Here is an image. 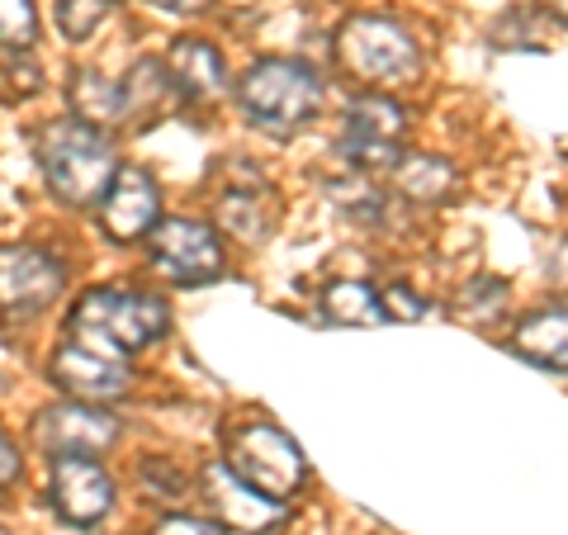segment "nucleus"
<instances>
[{
	"label": "nucleus",
	"mask_w": 568,
	"mask_h": 535,
	"mask_svg": "<svg viewBox=\"0 0 568 535\" xmlns=\"http://www.w3.org/2000/svg\"><path fill=\"white\" fill-rule=\"evenodd\" d=\"M166 323H171V313L162 299L142 294V290H123V284L85 290L67 317L77 346H91L100 355H110V361H123V355L152 346L166 332Z\"/></svg>",
	"instance_id": "nucleus-1"
},
{
	"label": "nucleus",
	"mask_w": 568,
	"mask_h": 535,
	"mask_svg": "<svg viewBox=\"0 0 568 535\" xmlns=\"http://www.w3.org/2000/svg\"><path fill=\"white\" fill-rule=\"evenodd\" d=\"M327 100L323 77L298 58H261L237 81L242 114L265 133H298L317 119Z\"/></svg>",
	"instance_id": "nucleus-2"
},
{
	"label": "nucleus",
	"mask_w": 568,
	"mask_h": 535,
	"mask_svg": "<svg viewBox=\"0 0 568 535\" xmlns=\"http://www.w3.org/2000/svg\"><path fill=\"white\" fill-rule=\"evenodd\" d=\"M39 166L48 175V185L67 204H95L104 200L119 157L110 148V138L81 119H58L39 133Z\"/></svg>",
	"instance_id": "nucleus-3"
},
{
	"label": "nucleus",
	"mask_w": 568,
	"mask_h": 535,
	"mask_svg": "<svg viewBox=\"0 0 568 535\" xmlns=\"http://www.w3.org/2000/svg\"><path fill=\"white\" fill-rule=\"evenodd\" d=\"M227 470L233 478H242L252 493H261L265 503H284V497H294L298 484L308 478V460L304 451L280 432L271 422H242L227 432Z\"/></svg>",
	"instance_id": "nucleus-4"
},
{
	"label": "nucleus",
	"mask_w": 568,
	"mask_h": 535,
	"mask_svg": "<svg viewBox=\"0 0 568 535\" xmlns=\"http://www.w3.org/2000/svg\"><path fill=\"white\" fill-rule=\"evenodd\" d=\"M336 58H342V67L355 81H369V85L413 81L422 67L417 39L398 20H384V14H351L336 29Z\"/></svg>",
	"instance_id": "nucleus-5"
},
{
	"label": "nucleus",
	"mask_w": 568,
	"mask_h": 535,
	"mask_svg": "<svg viewBox=\"0 0 568 535\" xmlns=\"http://www.w3.org/2000/svg\"><path fill=\"white\" fill-rule=\"evenodd\" d=\"M152 265L171 284H204L223 275V246L209 223L194 219H156L148 233Z\"/></svg>",
	"instance_id": "nucleus-6"
},
{
	"label": "nucleus",
	"mask_w": 568,
	"mask_h": 535,
	"mask_svg": "<svg viewBox=\"0 0 568 535\" xmlns=\"http://www.w3.org/2000/svg\"><path fill=\"white\" fill-rule=\"evenodd\" d=\"M62 261L33 242L0 246V309L6 313H43L62 294Z\"/></svg>",
	"instance_id": "nucleus-7"
},
{
	"label": "nucleus",
	"mask_w": 568,
	"mask_h": 535,
	"mask_svg": "<svg viewBox=\"0 0 568 535\" xmlns=\"http://www.w3.org/2000/svg\"><path fill=\"white\" fill-rule=\"evenodd\" d=\"M48 493H52V512L71 526H95L114 507V484L95 455H58Z\"/></svg>",
	"instance_id": "nucleus-8"
},
{
	"label": "nucleus",
	"mask_w": 568,
	"mask_h": 535,
	"mask_svg": "<svg viewBox=\"0 0 568 535\" xmlns=\"http://www.w3.org/2000/svg\"><path fill=\"white\" fill-rule=\"evenodd\" d=\"M403 133H407L403 104H394L388 95H361L346 110L342 152L351 157L355 166H394Z\"/></svg>",
	"instance_id": "nucleus-9"
},
{
	"label": "nucleus",
	"mask_w": 568,
	"mask_h": 535,
	"mask_svg": "<svg viewBox=\"0 0 568 535\" xmlns=\"http://www.w3.org/2000/svg\"><path fill=\"white\" fill-rule=\"evenodd\" d=\"M33 436L48 455H100L119 441V422L95 403H58L39 413Z\"/></svg>",
	"instance_id": "nucleus-10"
},
{
	"label": "nucleus",
	"mask_w": 568,
	"mask_h": 535,
	"mask_svg": "<svg viewBox=\"0 0 568 535\" xmlns=\"http://www.w3.org/2000/svg\"><path fill=\"white\" fill-rule=\"evenodd\" d=\"M162 219V190L142 166H119L100 200V223L114 242H138Z\"/></svg>",
	"instance_id": "nucleus-11"
},
{
	"label": "nucleus",
	"mask_w": 568,
	"mask_h": 535,
	"mask_svg": "<svg viewBox=\"0 0 568 535\" xmlns=\"http://www.w3.org/2000/svg\"><path fill=\"white\" fill-rule=\"evenodd\" d=\"M52 384L71 394V403H110V398H123L133 384V374L123 361H110L91 346H62L52 355Z\"/></svg>",
	"instance_id": "nucleus-12"
},
{
	"label": "nucleus",
	"mask_w": 568,
	"mask_h": 535,
	"mask_svg": "<svg viewBox=\"0 0 568 535\" xmlns=\"http://www.w3.org/2000/svg\"><path fill=\"white\" fill-rule=\"evenodd\" d=\"M162 67L171 77V91H181L185 100H219L227 91L223 52L204 39H175Z\"/></svg>",
	"instance_id": "nucleus-13"
},
{
	"label": "nucleus",
	"mask_w": 568,
	"mask_h": 535,
	"mask_svg": "<svg viewBox=\"0 0 568 535\" xmlns=\"http://www.w3.org/2000/svg\"><path fill=\"white\" fill-rule=\"evenodd\" d=\"M204 503L219 516V526H233V531H261V526H271L280 512L275 503H265L261 493L246 488L242 478H233L227 465L204 470Z\"/></svg>",
	"instance_id": "nucleus-14"
},
{
	"label": "nucleus",
	"mask_w": 568,
	"mask_h": 535,
	"mask_svg": "<svg viewBox=\"0 0 568 535\" xmlns=\"http://www.w3.org/2000/svg\"><path fill=\"white\" fill-rule=\"evenodd\" d=\"M507 346L517 351L521 361H536L545 370H568V303L526 313L521 323L511 327Z\"/></svg>",
	"instance_id": "nucleus-15"
},
{
	"label": "nucleus",
	"mask_w": 568,
	"mask_h": 535,
	"mask_svg": "<svg viewBox=\"0 0 568 535\" xmlns=\"http://www.w3.org/2000/svg\"><path fill=\"white\" fill-rule=\"evenodd\" d=\"M394 190L413 204H440L455 190V166L426 152H407L394 162Z\"/></svg>",
	"instance_id": "nucleus-16"
},
{
	"label": "nucleus",
	"mask_w": 568,
	"mask_h": 535,
	"mask_svg": "<svg viewBox=\"0 0 568 535\" xmlns=\"http://www.w3.org/2000/svg\"><path fill=\"white\" fill-rule=\"evenodd\" d=\"M327 323H342V327H379L384 323V309H379V294L361 280H332L323 299H317Z\"/></svg>",
	"instance_id": "nucleus-17"
},
{
	"label": "nucleus",
	"mask_w": 568,
	"mask_h": 535,
	"mask_svg": "<svg viewBox=\"0 0 568 535\" xmlns=\"http://www.w3.org/2000/svg\"><path fill=\"white\" fill-rule=\"evenodd\" d=\"M67 100H71V114H77L81 123H91V129L95 123H119L123 119V91L91 67H81L77 77H71Z\"/></svg>",
	"instance_id": "nucleus-18"
},
{
	"label": "nucleus",
	"mask_w": 568,
	"mask_h": 535,
	"mask_svg": "<svg viewBox=\"0 0 568 535\" xmlns=\"http://www.w3.org/2000/svg\"><path fill=\"white\" fill-rule=\"evenodd\" d=\"M219 228L237 233L242 242H261L271 233V209H265V185L256 190H223L219 194Z\"/></svg>",
	"instance_id": "nucleus-19"
},
{
	"label": "nucleus",
	"mask_w": 568,
	"mask_h": 535,
	"mask_svg": "<svg viewBox=\"0 0 568 535\" xmlns=\"http://www.w3.org/2000/svg\"><path fill=\"white\" fill-rule=\"evenodd\" d=\"M33 39H39V10H33V0H0V43L14 52H29Z\"/></svg>",
	"instance_id": "nucleus-20"
},
{
	"label": "nucleus",
	"mask_w": 568,
	"mask_h": 535,
	"mask_svg": "<svg viewBox=\"0 0 568 535\" xmlns=\"http://www.w3.org/2000/svg\"><path fill=\"white\" fill-rule=\"evenodd\" d=\"M100 20H104V0H58V29L71 43H81L85 33H95Z\"/></svg>",
	"instance_id": "nucleus-21"
},
{
	"label": "nucleus",
	"mask_w": 568,
	"mask_h": 535,
	"mask_svg": "<svg viewBox=\"0 0 568 535\" xmlns=\"http://www.w3.org/2000/svg\"><path fill=\"white\" fill-rule=\"evenodd\" d=\"M332 200L346 204L355 219H379V190L365 181V175H346V181H332Z\"/></svg>",
	"instance_id": "nucleus-22"
},
{
	"label": "nucleus",
	"mask_w": 568,
	"mask_h": 535,
	"mask_svg": "<svg viewBox=\"0 0 568 535\" xmlns=\"http://www.w3.org/2000/svg\"><path fill=\"white\" fill-rule=\"evenodd\" d=\"M379 309H384V323H422V317H426V299H417L413 290L394 284V290L379 294Z\"/></svg>",
	"instance_id": "nucleus-23"
},
{
	"label": "nucleus",
	"mask_w": 568,
	"mask_h": 535,
	"mask_svg": "<svg viewBox=\"0 0 568 535\" xmlns=\"http://www.w3.org/2000/svg\"><path fill=\"white\" fill-rule=\"evenodd\" d=\"M20 445H14L6 432H0V493H6V488H14V484H20Z\"/></svg>",
	"instance_id": "nucleus-24"
},
{
	"label": "nucleus",
	"mask_w": 568,
	"mask_h": 535,
	"mask_svg": "<svg viewBox=\"0 0 568 535\" xmlns=\"http://www.w3.org/2000/svg\"><path fill=\"white\" fill-rule=\"evenodd\" d=\"M152 535H223V526H213V522H194V516H166V522L156 526Z\"/></svg>",
	"instance_id": "nucleus-25"
},
{
	"label": "nucleus",
	"mask_w": 568,
	"mask_h": 535,
	"mask_svg": "<svg viewBox=\"0 0 568 535\" xmlns=\"http://www.w3.org/2000/svg\"><path fill=\"white\" fill-rule=\"evenodd\" d=\"M156 10H166V14H200V10H209L213 0H152Z\"/></svg>",
	"instance_id": "nucleus-26"
},
{
	"label": "nucleus",
	"mask_w": 568,
	"mask_h": 535,
	"mask_svg": "<svg viewBox=\"0 0 568 535\" xmlns=\"http://www.w3.org/2000/svg\"><path fill=\"white\" fill-rule=\"evenodd\" d=\"M545 6H549V14H559V20L568 24V0H545Z\"/></svg>",
	"instance_id": "nucleus-27"
}]
</instances>
